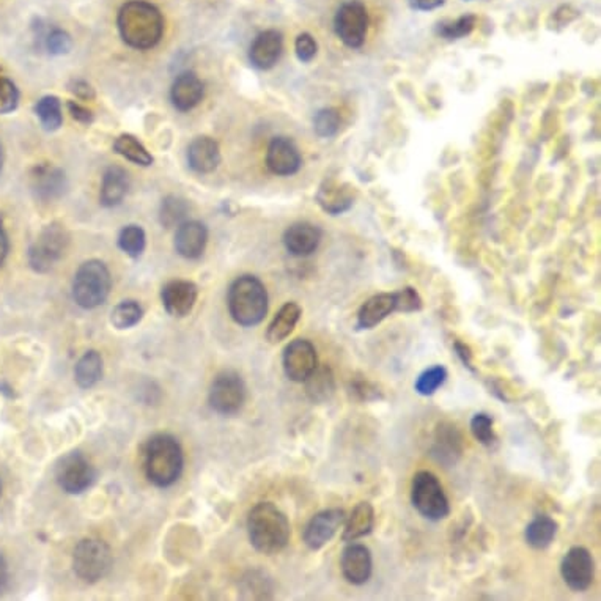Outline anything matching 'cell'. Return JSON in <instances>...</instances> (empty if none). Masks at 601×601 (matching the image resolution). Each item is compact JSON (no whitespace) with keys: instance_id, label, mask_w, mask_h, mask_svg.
I'll return each instance as SVG.
<instances>
[{"instance_id":"27","label":"cell","mask_w":601,"mask_h":601,"mask_svg":"<svg viewBox=\"0 0 601 601\" xmlns=\"http://www.w3.org/2000/svg\"><path fill=\"white\" fill-rule=\"evenodd\" d=\"M344 524L345 529L342 534L344 542L350 544L369 536L375 526V510L372 504L359 502L358 506L351 510L350 516L345 518Z\"/></svg>"},{"instance_id":"38","label":"cell","mask_w":601,"mask_h":601,"mask_svg":"<svg viewBox=\"0 0 601 601\" xmlns=\"http://www.w3.org/2000/svg\"><path fill=\"white\" fill-rule=\"evenodd\" d=\"M147 244V237L142 227L139 225H126L118 235V246L129 257L137 258L142 255Z\"/></svg>"},{"instance_id":"24","label":"cell","mask_w":601,"mask_h":601,"mask_svg":"<svg viewBox=\"0 0 601 601\" xmlns=\"http://www.w3.org/2000/svg\"><path fill=\"white\" fill-rule=\"evenodd\" d=\"M203 98V82L193 72H183L175 80L171 90V100L173 106L187 112L195 108Z\"/></svg>"},{"instance_id":"6","label":"cell","mask_w":601,"mask_h":601,"mask_svg":"<svg viewBox=\"0 0 601 601\" xmlns=\"http://www.w3.org/2000/svg\"><path fill=\"white\" fill-rule=\"evenodd\" d=\"M411 502L415 510L430 521H441L451 514L449 499L437 475L419 471L411 482Z\"/></svg>"},{"instance_id":"48","label":"cell","mask_w":601,"mask_h":601,"mask_svg":"<svg viewBox=\"0 0 601 601\" xmlns=\"http://www.w3.org/2000/svg\"><path fill=\"white\" fill-rule=\"evenodd\" d=\"M68 110L72 114V118L76 122L82 123V125H90L94 123L95 115L90 109H87L86 106H82L80 103H74V101H70L68 103Z\"/></svg>"},{"instance_id":"13","label":"cell","mask_w":601,"mask_h":601,"mask_svg":"<svg viewBox=\"0 0 601 601\" xmlns=\"http://www.w3.org/2000/svg\"><path fill=\"white\" fill-rule=\"evenodd\" d=\"M282 364L286 378L294 383H304L318 367L316 346L306 339H296L286 345Z\"/></svg>"},{"instance_id":"10","label":"cell","mask_w":601,"mask_h":601,"mask_svg":"<svg viewBox=\"0 0 601 601\" xmlns=\"http://www.w3.org/2000/svg\"><path fill=\"white\" fill-rule=\"evenodd\" d=\"M96 473L90 461L80 453L74 451L66 453L65 457L58 460L56 466V480L58 487L68 494L84 493L86 490L92 487Z\"/></svg>"},{"instance_id":"29","label":"cell","mask_w":601,"mask_h":601,"mask_svg":"<svg viewBox=\"0 0 601 601\" xmlns=\"http://www.w3.org/2000/svg\"><path fill=\"white\" fill-rule=\"evenodd\" d=\"M306 394L314 403H326L336 394V378L328 365L316 367L304 381Z\"/></svg>"},{"instance_id":"54","label":"cell","mask_w":601,"mask_h":601,"mask_svg":"<svg viewBox=\"0 0 601 601\" xmlns=\"http://www.w3.org/2000/svg\"><path fill=\"white\" fill-rule=\"evenodd\" d=\"M0 171H2V148H0Z\"/></svg>"},{"instance_id":"40","label":"cell","mask_w":601,"mask_h":601,"mask_svg":"<svg viewBox=\"0 0 601 601\" xmlns=\"http://www.w3.org/2000/svg\"><path fill=\"white\" fill-rule=\"evenodd\" d=\"M475 16L466 15L459 18L457 21L443 22L437 27V34L445 40H460L463 36L469 35L475 27Z\"/></svg>"},{"instance_id":"21","label":"cell","mask_w":601,"mask_h":601,"mask_svg":"<svg viewBox=\"0 0 601 601\" xmlns=\"http://www.w3.org/2000/svg\"><path fill=\"white\" fill-rule=\"evenodd\" d=\"M284 49V40L278 30H265L262 32L252 43L249 50L251 64L257 70H271L279 62L280 54Z\"/></svg>"},{"instance_id":"35","label":"cell","mask_w":601,"mask_h":601,"mask_svg":"<svg viewBox=\"0 0 601 601\" xmlns=\"http://www.w3.org/2000/svg\"><path fill=\"white\" fill-rule=\"evenodd\" d=\"M186 201L179 199L177 195H169L163 201L161 205V211H159V221L163 224L165 229H172V227H179L187 216Z\"/></svg>"},{"instance_id":"30","label":"cell","mask_w":601,"mask_h":601,"mask_svg":"<svg viewBox=\"0 0 601 601\" xmlns=\"http://www.w3.org/2000/svg\"><path fill=\"white\" fill-rule=\"evenodd\" d=\"M316 201L330 215H342L353 205L350 187L339 185L336 181H326L316 194Z\"/></svg>"},{"instance_id":"9","label":"cell","mask_w":601,"mask_h":601,"mask_svg":"<svg viewBox=\"0 0 601 601\" xmlns=\"http://www.w3.org/2000/svg\"><path fill=\"white\" fill-rule=\"evenodd\" d=\"M246 401V384L237 372L225 370L216 377L209 389V405L216 413L237 415Z\"/></svg>"},{"instance_id":"1","label":"cell","mask_w":601,"mask_h":601,"mask_svg":"<svg viewBox=\"0 0 601 601\" xmlns=\"http://www.w3.org/2000/svg\"><path fill=\"white\" fill-rule=\"evenodd\" d=\"M118 30L123 42L134 49H151L164 34V18L145 0H129L118 11Z\"/></svg>"},{"instance_id":"43","label":"cell","mask_w":601,"mask_h":601,"mask_svg":"<svg viewBox=\"0 0 601 601\" xmlns=\"http://www.w3.org/2000/svg\"><path fill=\"white\" fill-rule=\"evenodd\" d=\"M243 594H247L244 595V598L263 600L268 598L266 594H271V584L262 573L252 572L249 578L243 581Z\"/></svg>"},{"instance_id":"33","label":"cell","mask_w":601,"mask_h":601,"mask_svg":"<svg viewBox=\"0 0 601 601\" xmlns=\"http://www.w3.org/2000/svg\"><path fill=\"white\" fill-rule=\"evenodd\" d=\"M114 150L123 158L131 161L133 164L142 165V167H148L155 161L142 143L131 134H122V136L117 137V141L114 142Z\"/></svg>"},{"instance_id":"11","label":"cell","mask_w":601,"mask_h":601,"mask_svg":"<svg viewBox=\"0 0 601 601\" xmlns=\"http://www.w3.org/2000/svg\"><path fill=\"white\" fill-rule=\"evenodd\" d=\"M334 29L337 36L348 48H361L369 30V15L364 4L359 0H351L339 8L334 18Z\"/></svg>"},{"instance_id":"4","label":"cell","mask_w":601,"mask_h":601,"mask_svg":"<svg viewBox=\"0 0 601 601\" xmlns=\"http://www.w3.org/2000/svg\"><path fill=\"white\" fill-rule=\"evenodd\" d=\"M229 310L232 318L244 328L260 324L268 314L265 285L254 276L238 278L230 285Z\"/></svg>"},{"instance_id":"23","label":"cell","mask_w":601,"mask_h":601,"mask_svg":"<svg viewBox=\"0 0 601 601\" xmlns=\"http://www.w3.org/2000/svg\"><path fill=\"white\" fill-rule=\"evenodd\" d=\"M187 163L194 172H215L221 163V150L215 139L197 137L187 148Z\"/></svg>"},{"instance_id":"7","label":"cell","mask_w":601,"mask_h":601,"mask_svg":"<svg viewBox=\"0 0 601 601\" xmlns=\"http://www.w3.org/2000/svg\"><path fill=\"white\" fill-rule=\"evenodd\" d=\"M112 552L100 538H84L74 548L72 568L84 582L94 584L103 580L112 568Z\"/></svg>"},{"instance_id":"28","label":"cell","mask_w":601,"mask_h":601,"mask_svg":"<svg viewBox=\"0 0 601 601\" xmlns=\"http://www.w3.org/2000/svg\"><path fill=\"white\" fill-rule=\"evenodd\" d=\"M300 306L296 302H286L285 306H282L278 316L272 318V322L268 326L266 331V339L270 344H279L282 340H285L286 337L293 332L296 324L300 322Z\"/></svg>"},{"instance_id":"2","label":"cell","mask_w":601,"mask_h":601,"mask_svg":"<svg viewBox=\"0 0 601 601\" xmlns=\"http://www.w3.org/2000/svg\"><path fill=\"white\" fill-rule=\"evenodd\" d=\"M247 532L252 546L262 554L282 552L290 540V522L272 502H260L247 516Z\"/></svg>"},{"instance_id":"53","label":"cell","mask_w":601,"mask_h":601,"mask_svg":"<svg viewBox=\"0 0 601 601\" xmlns=\"http://www.w3.org/2000/svg\"><path fill=\"white\" fill-rule=\"evenodd\" d=\"M8 254V238L5 235V230L0 224V265L5 262Z\"/></svg>"},{"instance_id":"32","label":"cell","mask_w":601,"mask_h":601,"mask_svg":"<svg viewBox=\"0 0 601 601\" xmlns=\"http://www.w3.org/2000/svg\"><path fill=\"white\" fill-rule=\"evenodd\" d=\"M103 377V359L96 351H87L78 361L74 369V378L82 389L94 387Z\"/></svg>"},{"instance_id":"8","label":"cell","mask_w":601,"mask_h":601,"mask_svg":"<svg viewBox=\"0 0 601 601\" xmlns=\"http://www.w3.org/2000/svg\"><path fill=\"white\" fill-rule=\"evenodd\" d=\"M68 233L57 222L46 225L27 252V260L34 271L48 272L64 257L68 246Z\"/></svg>"},{"instance_id":"52","label":"cell","mask_w":601,"mask_h":601,"mask_svg":"<svg viewBox=\"0 0 601 601\" xmlns=\"http://www.w3.org/2000/svg\"><path fill=\"white\" fill-rule=\"evenodd\" d=\"M10 573H8V564L5 558L0 554V595L7 590Z\"/></svg>"},{"instance_id":"3","label":"cell","mask_w":601,"mask_h":601,"mask_svg":"<svg viewBox=\"0 0 601 601\" xmlns=\"http://www.w3.org/2000/svg\"><path fill=\"white\" fill-rule=\"evenodd\" d=\"M183 471V451L175 437L159 433L145 447V474L153 485L171 487Z\"/></svg>"},{"instance_id":"18","label":"cell","mask_w":601,"mask_h":601,"mask_svg":"<svg viewBox=\"0 0 601 601\" xmlns=\"http://www.w3.org/2000/svg\"><path fill=\"white\" fill-rule=\"evenodd\" d=\"M431 455L444 466L457 465L463 455V437L451 422H441L437 427Z\"/></svg>"},{"instance_id":"26","label":"cell","mask_w":601,"mask_h":601,"mask_svg":"<svg viewBox=\"0 0 601 601\" xmlns=\"http://www.w3.org/2000/svg\"><path fill=\"white\" fill-rule=\"evenodd\" d=\"M129 189V177L128 172L122 169L112 165L109 167L108 171L104 172L103 177V185H101L100 201L101 205L106 208L117 207L122 203L123 199L126 197Z\"/></svg>"},{"instance_id":"25","label":"cell","mask_w":601,"mask_h":601,"mask_svg":"<svg viewBox=\"0 0 601 601\" xmlns=\"http://www.w3.org/2000/svg\"><path fill=\"white\" fill-rule=\"evenodd\" d=\"M395 312L394 293L375 294L365 300L358 312L359 330H373Z\"/></svg>"},{"instance_id":"46","label":"cell","mask_w":601,"mask_h":601,"mask_svg":"<svg viewBox=\"0 0 601 601\" xmlns=\"http://www.w3.org/2000/svg\"><path fill=\"white\" fill-rule=\"evenodd\" d=\"M46 48L52 56L68 54L72 48V36L62 29L50 30L49 35L46 36Z\"/></svg>"},{"instance_id":"16","label":"cell","mask_w":601,"mask_h":601,"mask_svg":"<svg viewBox=\"0 0 601 601\" xmlns=\"http://www.w3.org/2000/svg\"><path fill=\"white\" fill-rule=\"evenodd\" d=\"M340 568L345 580L354 586H362L372 576V552L365 544H353L345 546L340 559Z\"/></svg>"},{"instance_id":"36","label":"cell","mask_w":601,"mask_h":601,"mask_svg":"<svg viewBox=\"0 0 601 601\" xmlns=\"http://www.w3.org/2000/svg\"><path fill=\"white\" fill-rule=\"evenodd\" d=\"M447 380V370L444 365H433L423 370L415 383V392L423 397L435 394L439 387Z\"/></svg>"},{"instance_id":"51","label":"cell","mask_w":601,"mask_h":601,"mask_svg":"<svg viewBox=\"0 0 601 601\" xmlns=\"http://www.w3.org/2000/svg\"><path fill=\"white\" fill-rule=\"evenodd\" d=\"M445 0H408L409 5L419 11H430L444 5Z\"/></svg>"},{"instance_id":"42","label":"cell","mask_w":601,"mask_h":601,"mask_svg":"<svg viewBox=\"0 0 601 601\" xmlns=\"http://www.w3.org/2000/svg\"><path fill=\"white\" fill-rule=\"evenodd\" d=\"M350 392L359 401H377L383 399L380 387L365 377H356L351 380Z\"/></svg>"},{"instance_id":"15","label":"cell","mask_w":601,"mask_h":601,"mask_svg":"<svg viewBox=\"0 0 601 601\" xmlns=\"http://www.w3.org/2000/svg\"><path fill=\"white\" fill-rule=\"evenodd\" d=\"M302 159L298 147L288 137L272 139L266 151V165L274 175L288 177L300 171Z\"/></svg>"},{"instance_id":"17","label":"cell","mask_w":601,"mask_h":601,"mask_svg":"<svg viewBox=\"0 0 601 601\" xmlns=\"http://www.w3.org/2000/svg\"><path fill=\"white\" fill-rule=\"evenodd\" d=\"M199 296V288L189 280H172L163 286L161 300L169 316L183 318L189 316Z\"/></svg>"},{"instance_id":"5","label":"cell","mask_w":601,"mask_h":601,"mask_svg":"<svg viewBox=\"0 0 601 601\" xmlns=\"http://www.w3.org/2000/svg\"><path fill=\"white\" fill-rule=\"evenodd\" d=\"M112 286L108 266L100 260H88L72 280V300L82 308H95L108 300Z\"/></svg>"},{"instance_id":"14","label":"cell","mask_w":601,"mask_h":601,"mask_svg":"<svg viewBox=\"0 0 601 601\" xmlns=\"http://www.w3.org/2000/svg\"><path fill=\"white\" fill-rule=\"evenodd\" d=\"M345 518H346V514L342 508H328L316 514L304 529V536H302L304 544L314 552L322 550L323 546L330 544L332 537L336 536L337 530L344 526Z\"/></svg>"},{"instance_id":"41","label":"cell","mask_w":601,"mask_h":601,"mask_svg":"<svg viewBox=\"0 0 601 601\" xmlns=\"http://www.w3.org/2000/svg\"><path fill=\"white\" fill-rule=\"evenodd\" d=\"M314 128L320 137H332L340 128V115L336 109H322L316 112Z\"/></svg>"},{"instance_id":"22","label":"cell","mask_w":601,"mask_h":601,"mask_svg":"<svg viewBox=\"0 0 601 601\" xmlns=\"http://www.w3.org/2000/svg\"><path fill=\"white\" fill-rule=\"evenodd\" d=\"M207 227L197 221H185L175 235V251L187 260L201 257L207 247Z\"/></svg>"},{"instance_id":"47","label":"cell","mask_w":601,"mask_h":601,"mask_svg":"<svg viewBox=\"0 0 601 601\" xmlns=\"http://www.w3.org/2000/svg\"><path fill=\"white\" fill-rule=\"evenodd\" d=\"M294 50H296V56L300 62H304V64L310 62L312 58L316 57V50H318L316 38L310 34H300L294 42Z\"/></svg>"},{"instance_id":"37","label":"cell","mask_w":601,"mask_h":601,"mask_svg":"<svg viewBox=\"0 0 601 601\" xmlns=\"http://www.w3.org/2000/svg\"><path fill=\"white\" fill-rule=\"evenodd\" d=\"M143 310L136 300H123L112 310L110 322L117 330H129L142 320Z\"/></svg>"},{"instance_id":"45","label":"cell","mask_w":601,"mask_h":601,"mask_svg":"<svg viewBox=\"0 0 601 601\" xmlns=\"http://www.w3.org/2000/svg\"><path fill=\"white\" fill-rule=\"evenodd\" d=\"M19 104V92L15 84L0 76V114L13 112Z\"/></svg>"},{"instance_id":"50","label":"cell","mask_w":601,"mask_h":601,"mask_svg":"<svg viewBox=\"0 0 601 601\" xmlns=\"http://www.w3.org/2000/svg\"><path fill=\"white\" fill-rule=\"evenodd\" d=\"M453 348L457 351V356H459L460 361L463 362V365L468 367L471 372H475V369H474L473 351H471V348H469L468 345L463 344V342H460V340H457V342L453 344Z\"/></svg>"},{"instance_id":"44","label":"cell","mask_w":601,"mask_h":601,"mask_svg":"<svg viewBox=\"0 0 601 601\" xmlns=\"http://www.w3.org/2000/svg\"><path fill=\"white\" fill-rule=\"evenodd\" d=\"M394 296L395 312L411 314V312H417V310L422 308L421 296L411 286H405V288H401L399 292H395Z\"/></svg>"},{"instance_id":"19","label":"cell","mask_w":601,"mask_h":601,"mask_svg":"<svg viewBox=\"0 0 601 601\" xmlns=\"http://www.w3.org/2000/svg\"><path fill=\"white\" fill-rule=\"evenodd\" d=\"M322 241V230L308 222H298L286 229L284 244L286 251L294 257H308L318 249Z\"/></svg>"},{"instance_id":"12","label":"cell","mask_w":601,"mask_h":601,"mask_svg":"<svg viewBox=\"0 0 601 601\" xmlns=\"http://www.w3.org/2000/svg\"><path fill=\"white\" fill-rule=\"evenodd\" d=\"M594 558L584 546H573L560 562V574L573 592H586L594 582Z\"/></svg>"},{"instance_id":"31","label":"cell","mask_w":601,"mask_h":601,"mask_svg":"<svg viewBox=\"0 0 601 601\" xmlns=\"http://www.w3.org/2000/svg\"><path fill=\"white\" fill-rule=\"evenodd\" d=\"M558 522L546 515H538L526 526V544L534 550H546L558 536Z\"/></svg>"},{"instance_id":"49","label":"cell","mask_w":601,"mask_h":601,"mask_svg":"<svg viewBox=\"0 0 601 601\" xmlns=\"http://www.w3.org/2000/svg\"><path fill=\"white\" fill-rule=\"evenodd\" d=\"M70 90L80 100H94L95 90L86 80H72L70 84Z\"/></svg>"},{"instance_id":"20","label":"cell","mask_w":601,"mask_h":601,"mask_svg":"<svg viewBox=\"0 0 601 601\" xmlns=\"http://www.w3.org/2000/svg\"><path fill=\"white\" fill-rule=\"evenodd\" d=\"M32 191L36 199L56 201L66 189V177L64 171L50 164L36 165L32 171Z\"/></svg>"},{"instance_id":"34","label":"cell","mask_w":601,"mask_h":601,"mask_svg":"<svg viewBox=\"0 0 601 601\" xmlns=\"http://www.w3.org/2000/svg\"><path fill=\"white\" fill-rule=\"evenodd\" d=\"M35 114L46 131H57L64 123L62 103L57 96H43L36 103Z\"/></svg>"},{"instance_id":"39","label":"cell","mask_w":601,"mask_h":601,"mask_svg":"<svg viewBox=\"0 0 601 601\" xmlns=\"http://www.w3.org/2000/svg\"><path fill=\"white\" fill-rule=\"evenodd\" d=\"M471 433L485 447H491L498 441L493 429V417L485 413H479L471 419Z\"/></svg>"}]
</instances>
